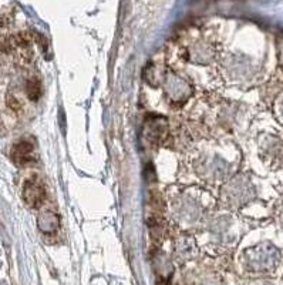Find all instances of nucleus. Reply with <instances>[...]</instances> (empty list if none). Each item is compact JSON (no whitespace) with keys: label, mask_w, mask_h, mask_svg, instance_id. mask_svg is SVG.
<instances>
[{"label":"nucleus","mask_w":283,"mask_h":285,"mask_svg":"<svg viewBox=\"0 0 283 285\" xmlns=\"http://www.w3.org/2000/svg\"><path fill=\"white\" fill-rule=\"evenodd\" d=\"M23 199L30 207H39L46 199L44 185L36 178L27 180L25 183V187H23Z\"/></svg>","instance_id":"f257e3e1"},{"label":"nucleus","mask_w":283,"mask_h":285,"mask_svg":"<svg viewBox=\"0 0 283 285\" xmlns=\"http://www.w3.org/2000/svg\"><path fill=\"white\" fill-rule=\"evenodd\" d=\"M33 151H34V145L27 140H22V142H16L12 148V158L19 164H25L33 160Z\"/></svg>","instance_id":"f03ea898"},{"label":"nucleus","mask_w":283,"mask_h":285,"mask_svg":"<svg viewBox=\"0 0 283 285\" xmlns=\"http://www.w3.org/2000/svg\"><path fill=\"white\" fill-rule=\"evenodd\" d=\"M27 96L30 100H37L40 97V93H42V88H40V83L36 80V79H31L27 82Z\"/></svg>","instance_id":"7ed1b4c3"},{"label":"nucleus","mask_w":283,"mask_h":285,"mask_svg":"<svg viewBox=\"0 0 283 285\" xmlns=\"http://www.w3.org/2000/svg\"><path fill=\"white\" fill-rule=\"evenodd\" d=\"M7 103H9V106H10L13 110H19V109H20V104H19V101L14 99V97H10Z\"/></svg>","instance_id":"20e7f679"}]
</instances>
